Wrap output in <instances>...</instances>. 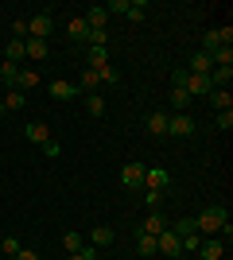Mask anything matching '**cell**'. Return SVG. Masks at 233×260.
<instances>
[{
    "label": "cell",
    "instance_id": "obj_1",
    "mask_svg": "<svg viewBox=\"0 0 233 260\" xmlns=\"http://www.w3.org/2000/svg\"><path fill=\"white\" fill-rule=\"evenodd\" d=\"M194 229H202V233H225V241H229V210L225 206H206L198 214V221H194Z\"/></svg>",
    "mask_w": 233,
    "mask_h": 260
},
{
    "label": "cell",
    "instance_id": "obj_2",
    "mask_svg": "<svg viewBox=\"0 0 233 260\" xmlns=\"http://www.w3.org/2000/svg\"><path fill=\"white\" fill-rule=\"evenodd\" d=\"M155 252H159V256H179V252H183V241L171 233V225H167L163 233L155 237Z\"/></svg>",
    "mask_w": 233,
    "mask_h": 260
},
{
    "label": "cell",
    "instance_id": "obj_3",
    "mask_svg": "<svg viewBox=\"0 0 233 260\" xmlns=\"http://www.w3.org/2000/svg\"><path fill=\"white\" fill-rule=\"evenodd\" d=\"M167 186H171V175L163 167H144V190H159L163 194Z\"/></svg>",
    "mask_w": 233,
    "mask_h": 260
},
{
    "label": "cell",
    "instance_id": "obj_4",
    "mask_svg": "<svg viewBox=\"0 0 233 260\" xmlns=\"http://www.w3.org/2000/svg\"><path fill=\"white\" fill-rule=\"evenodd\" d=\"M183 89H187L190 98H210V93H214L210 78H206V74H190V70H187V86H183Z\"/></svg>",
    "mask_w": 233,
    "mask_h": 260
},
{
    "label": "cell",
    "instance_id": "obj_5",
    "mask_svg": "<svg viewBox=\"0 0 233 260\" xmlns=\"http://www.w3.org/2000/svg\"><path fill=\"white\" fill-rule=\"evenodd\" d=\"M167 136H194V120H190L187 113L167 117Z\"/></svg>",
    "mask_w": 233,
    "mask_h": 260
},
{
    "label": "cell",
    "instance_id": "obj_6",
    "mask_svg": "<svg viewBox=\"0 0 233 260\" xmlns=\"http://www.w3.org/2000/svg\"><path fill=\"white\" fill-rule=\"evenodd\" d=\"M51 27H55V20H51V12H39L31 23H27V35L31 39H47L51 35Z\"/></svg>",
    "mask_w": 233,
    "mask_h": 260
},
{
    "label": "cell",
    "instance_id": "obj_7",
    "mask_svg": "<svg viewBox=\"0 0 233 260\" xmlns=\"http://www.w3.org/2000/svg\"><path fill=\"white\" fill-rule=\"evenodd\" d=\"M82 20H86L89 31H105V23H109V12H105V4H93V8H89Z\"/></svg>",
    "mask_w": 233,
    "mask_h": 260
},
{
    "label": "cell",
    "instance_id": "obj_8",
    "mask_svg": "<svg viewBox=\"0 0 233 260\" xmlns=\"http://www.w3.org/2000/svg\"><path fill=\"white\" fill-rule=\"evenodd\" d=\"M121 183L128 186V190L144 186V163H128V167H121Z\"/></svg>",
    "mask_w": 233,
    "mask_h": 260
},
{
    "label": "cell",
    "instance_id": "obj_9",
    "mask_svg": "<svg viewBox=\"0 0 233 260\" xmlns=\"http://www.w3.org/2000/svg\"><path fill=\"white\" fill-rule=\"evenodd\" d=\"M23 136H27V140H31V144H39V148H43V144L51 140V128H47L43 120H31V124L23 128Z\"/></svg>",
    "mask_w": 233,
    "mask_h": 260
},
{
    "label": "cell",
    "instance_id": "obj_10",
    "mask_svg": "<svg viewBox=\"0 0 233 260\" xmlns=\"http://www.w3.org/2000/svg\"><path fill=\"white\" fill-rule=\"evenodd\" d=\"M23 51H27L31 62H43L47 54H51V47H47V39H23Z\"/></svg>",
    "mask_w": 233,
    "mask_h": 260
},
{
    "label": "cell",
    "instance_id": "obj_11",
    "mask_svg": "<svg viewBox=\"0 0 233 260\" xmlns=\"http://www.w3.org/2000/svg\"><path fill=\"white\" fill-rule=\"evenodd\" d=\"M86 66H89V70L109 66V47H86Z\"/></svg>",
    "mask_w": 233,
    "mask_h": 260
},
{
    "label": "cell",
    "instance_id": "obj_12",
    "mask_svg": "<svg viewBox=\"0 0 233 260\" xmlns=\"http://www.w3.org/2000/svg\"><path fill=\"white\" fill-rule=\"evenodd\" d=\"M97 86H101V74L86 66V70H82V78H78V89H82V93L89 98V93H97Z\"/></svg>",
    "mask_w": 233,
    "mask_h": 260
},
{
    "label": "cell",
    "instance_id": "obj_13",
    "mask_svg": "<svg viewBox=\"0 0 233 260\" xmlns=\"http://www.w3.org/2000/svg\"><path fill=\"white\" fill-rule=\"evenodd\" d=\"M206 78H210V86H214V89H229L233 66H214V70H210V74H206Z\"/></svg>",
    "mask_w": 233,
    "mask_h": 260
},
{
    "label": "cell",
    "instance_id": "obj_14",
    "mask_svg": "<svg viewBox=\"0 0 233 260\" xmlns=\"http://www.w3.org/2000/svg\"><path fill=\"white\" fill-rule=\"evenodd\" d=\"M198 256L202 260H222L225 256V245L218 237H214V241H202V245H198Z\"/></svg>",
    "mask_w": 233,
    "mask_h": 260
},
{
    "label": "cell",
    "instance_id": "obj_15",
    "mask_svg": "<svg viewBox=\"0 0 233 260\" xmlns=\"http://www.w3.org/2000/svg\"><path fill=\"white\" fill-rule=\"evenodd\" d=\"M210 70H214V58L206 51H194V54H190V74H210Z\"/></svg>",
    "mask_w": 233,
    "mask_h": 260
},
{
    "label": "cell",
    "instance_id": "obj_16",
    "mask_svg": "<svg viewBox=\"0 0 233 260\" xmlns=\"http://www.w3.org/2000/svg\"><path fill=\"white\" fill-rule=\"evenodd\" d=\"M148 132H152V136H167V113L163 109H159V113H148Z\"/></svg>",
    "mask_w": 233,
    "mask_h": 260
},
{
    "label": "cell",
    "instance_id": "obj_17",
    "mask_svg": "<svg viewBox=\"0 0 233 260\" xmlns=\"http://www.w3.org/2000/svg\"><path fill=\"white\" fill-rule=\"evenodd\" d=\"M163 229H167L163 214H148V217H144V225H140V233H148V237H159Z\"/></svg>",
    "mask_w": 233,
    "mask_h": 260
},
{
    "label": "cell",
    "instance_id": "obj_18",
    "mask_svg": "<svg viewBox=\"0 0 233 260\" xmlns=\"http://www.w3.org/2000/svg\"><path fill=\"white\" fill-rule=\"evenodd\" d=\"M16 82H20V66L16 62H0V86L16 89Z\"/></svg>",
    "mask_w": 233,
    "mask_h": 260
},
{
    "label": "cell",
    "instance_id": "obj_19",
    "mask_svg": "<svg viewBox=\"0 0 233 260\" xmlns=\"http://www.w3.org/2000/svg\"><path fill=\"white\" fill-rule=\"evenodd\" d=\"M113 237H117V233H113L109 225H97L89 233V245H93V249H105V245H113Z\"/></svg>",
    "mask_w": 233,
    "mask_h": 260
},
{
    "label": "cell",
    "instance_id": "obj_20",
    "mask_svg": "<svg viewBox=\"0 0 233 260\" xmlns=\"http://www.w3.org/2000/svg\"><path fill=\"white\" fill-rule=\"evenodd\" d=\"M66 35H70V39H74V43H86V35H89L86 20H82V16H74V20L66 23Z\"/></svg>",
    "mask_w": 233,
    "mask_h": 260
},
{
    "label": "cell",
    "instance_id": "obj_21",
    "mask_svg": "<svg viewBox=\"0 0 233 260\" xmlns=\"http://www.w3.org/2000/svg\"><path fill=\"white\" fill-rule=\"evenodd\" d=\"M20 58H27V51H23V39H12V43L4 47V62H16V66H20Z\"/></svg>",
    "mask_w": 233,
    "mask_h": 260
},
{
    "label": "cell",
    "instance_id": "obj_22",
    "mask_svg": "<svg viewBox=\"0 0 233 260\" xmlns=\"http://www.w3.org/2000/svg\"><path fill=\"white\" fill-rule=\"evenodd\" d=\"M74 93H78V89L70 86V82H62V78H58V82H51V98H55V101H70Z\"/></svg>",
    "mask_w": 233,
    "mask_h": 260
},
{
    "label": "cell",
    "instance_id": "obj_23",
    "mask_svg": "<svg viewBox=\"0 0 233 260\" xmlns=\"http://www.w3.org/2000/svg\"><path fill=\"white\" fill-rule=\"evenodd\" d=\"M86 113H89L93 120H101V117H105V101H101L97 93H89V98H86Z\"/></svg>",
    "mask_w": 233,
    "mask_h": 260
},
{
    "label": "cell",
    "instance_id": "obj_24",
    "mask_svg": "<svg viewBox=\"0 0 233 260\" xmlns=\"http://www.w3.org/2000/svg\"><path fill=\"white\" fill-rule=\"evenodd\" d=\"M35 86H39V74H35V70H20L16 89H20V93H27V89H35Z\"/></svg>",
    "mask_w": 233,
    "mask_h": 260
},
{
    "label": "cell",
    "instance_id": "obj_25",
    "mask_svg": "<svg viewBox=\"0 0 233 260\" xmlns=\"http://www.w3.org/2000/svg\"><path fill=\"white\" fill-rule=\"evenodd\" d=\"M124 16H128L132 23H140L148 16V4H144V0H128V12H124Z\"/></svg>",
    "mask_w": 233,
    "mask_h": 260
},
{
    "label": "cell",
    "instance_id": "obj_26",
    "mask_svg": "<svg viewBox=\"0 0 233 260\" xmlns=\"http://www.w3.org/2000/svg\"><path fill=\"white\" fill-rule=\"evenodd\" d=\"M171 233H175L179 241L190 237V233H198V229H194V217H183V221H175V225H171Z\"/></svg>",
    "mask_w": 233,
    "mask_h": 260
},
{
    "label": "cell",
    "instance_id": "obj_27",
    "mask_svg": "<svg viewBox=\"0 0 233 260\" xmlns=\"http://www.w3.org/2000/svg\"><path fill=\"white\" fill-rule=\"evenodd\" d=\"M210 101H214V109H218V113H225V109L233 105V98H229V89H214V93H210Z\"/></svg>",
    "mask_w": 233,
    "mask_h": 260
},
{
    "label": "cell",
    "instance_id": "obj_28",
    "mask_svg": "<svg viewBox=\"0 0 233 260\" xmlns=\"http://www.w3.org/2000/svg\"><path fill=\"white\" fill-rule=\"evenodd\" d=\"M218 47H222V35H218V27H214V31H206V35H202V51H206V54H214Z\"/></svg>",
    "mask_w": 233,
    "mask_h": 260
},
{
    "label": "cell",
    "instance_id": "obj_29",
    "mask_svg": "<svg viewBox=\"0 0 233 260\" xmlns=\"http://www.w3.org/2000/svg\"><path fill=\"white\" fill-rule=\"evenodd\" d=\"M190 101H194V98H190L187 89H171V105H175L179 113H187V105H190Z\"/></svg>",
    "mask_w": 233,
    "mask_h": 260
},
{
    "label": "cell",
    "instance_id": "obj_30",
    "mask_svg": "<svg viewBox=\"0 0 233 260\" xmlns=\"http://www.w3.org/2000/svg\"><path fill=\"white\" fill-rule=\"evenodd\" d=\"M210 58H214V66H233V47H218Z\"/></svg>",
    "mask_w": 233,
    "mask_h": 260
},
{
    "label": "cell",
    "instance_id": "obj_31",
    "mask_svg": "<svg viewBox=\"0 0 233 260\" xmlns=\"http://www.w3.org/2000/svg\"><path fill=\"white\" fill-rule=\"evenodd\" d=\"M136 249L144 252V256H155V237H148V233H140V237H136Z\"/></svg>",
    "mask_w": 233,
    "mask_h": 260
},
{
    "label": "cell",
    "instance_id": "obj_32",
    "mask_svg": "<svg viewBox=\"0 0 233 260\" xmlns=\"http://www.w3.org/2000/svg\"><path fill=\"white\" fill-rule=\"evenodd\" d=\"M0 105H4V109H23V93H20V89H8V98L0 101Z\"/></svg>",
    "mask_w": 233,
    "mask_h": 260
},
{
    "label": "cell",
    "instance_id": "obj_33",
    "mask_svg": "<svg viewBox=\"0 0 233 260\" xmlns=\"http://www.w3.org/2000/svg\"><path fill=\"white\" fill-rule=\"evenodd\" d=\"M93 256H97V249H93V245H82L78 252H66V260H93Z\"/></svg>",
    "mask_w": 233,
    "mask_h": 260
},
{
    "label": "cell",
    "instance_id": "obj_34",
    "mask_svg": "<svg viewBox=\"0 0 233 260\" xmlns=\"http://www.w3.org/2000/svg\"><path fill=\"white\" fill-rule=\"evenodd\" d=\"M0 249H4V256H8V260H16V252H20L23 245H20L16 237H4V245H0Z\"/></svg>",
    "mask_w": 233,
    "mask_h": 260
},
{
    "label": "cell",
    "instance_id": "obj_35",
    "mask_svg": "<svg viewBox=\"0 0 233 260\" xmlns=\"http://www.w3.org/2000/svg\"><path fill=\"white\" fill-rule=\"evenodd\" d=\"M62 249H66V252H78V249H82V237H78L74 229H70L66 237H62Z\"/></svg>",
    "mask_w": 233,
    "mask_h": 260
},
{
    "label": "cell",
    "instance_id": "obj_36",
    "mask_svg": "<svg viewBox=\"0 0 233 260\" xmlns=\"http://www.w3.org/2000/svg\"><path fill=\"white\" fill-rule=\"evenodd\" d=\"M43 155H47V159H58V155H62V144H58V140H47L43 144Z\"/></svg>",
    "mask_w": 233,
    "mask_h": 260
},
{
    "label": "cell",
    "instance_id": "obj_37",
    "mask_svg": "<svg viewBox=\"0 0 233 260\" xmlns=\"http://www.w3.org/2000/svg\"><path fill=\"white\" fill-rule=\"evenodd\" d=\"M214 120H218V128H222V132H229V128H233V109H225V113H218V117H214Z\"/></svg>",
    "mask_w": 233,
    "mask_h": 260
},
{
    "label": "cell",
    "instance_id": "obj_38",
    "mask_svg": "<svg viewBox=\"0 0 233 260\" xmlns=\"http://www.w3.org/2000/svg\"><path fill=\"white\" fill-rule=\"evenodd\" d=\"M97 74H101V82H109V86H113V82H121V74H117V66H101Z\"/></svg>",
    "mask_w": 233,
    "mask_h": 260
},
{
    "label": "cell",
    "instance_id": "obj_39",
    "mask_svg": "<svg viewBox=\"0 0 233 260\" xmlns=\"http://www.w3.org/2000/svg\"><path fill=\"white\" fill-rule=\"evenodd\" d=\"M198 245H202V241H198V233H190V237H183V252H198Z\"/></svg>",
    "mask_w": 233,
    "mask_h": 260
},
{
    "label": "cell",
    "instance_id": "obj_40",
    "mask_svg": "<svg viewBox=\"0 0 233 260\" xmlns=\"http://www.w3.org/2000/svg\"><path fill=\"white\" fill-rule=\"evenodd\" d=\"M171 86H175V89L187 86V70H171Z\"/></svg>",
    "mask_w": 233,
    "mask_h": 260
},
{
    "label": "cell",
    "instance_id": "obj_41",
    "mask_svg": "<svg viewBox=\"0 0 233 260\" xmlns=\"http://www.w3.org/2000/svg\"><path fill=\"white\" fill-rule=\"evenodd\" d=\"M23 35H27V20H16L12 23V39H23Z\"/></svg>",
    "mask_w": 233,
    "mask_h": 260
},
{
    "label": "cell",
    "instance_id": "obj_42",
    "mask_svg": "<svg viewBox=\"0 0 233 260\" xmlns=\"http://www.w3.org/2000/svg\"><path fill=\"white\" fill-rule=\"evenodd\" d=\"M105 12H121V16H124V12H128V0H109Z\"/></svg>",
    "mask_w": 233,
    "mask_h": 260
},
{
    "label": "cell",
    "instance_id": "obj_43",
    "mask_svg": "<svg viewBox=\"0 0 233 260\" xmlns=\"http://www.w3.org/2000/svg\"><path fill=\"white\" fill-rule=\"evenodd\" d=\"M159 198H163L159 190H144V202H148V206H159Z\"/></svg>",
    "mask_w": 233,
    "mask_h": 260
},
{
    "label": "cell",
    "instance_id": "obj_44",
    "mask_svg": "<svg viewBox=\"0 0 233 260\" xmlns=\"http://www.w3.org/2000/svg\"><path fill=\"white\" fill-rule=\"evenodd\" d=\"M16 260H39V252H31V249H20V252H16Z\"/></svg>",
    "mask_w": 233,
    "mask_h": 260
}]
</instances>
